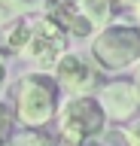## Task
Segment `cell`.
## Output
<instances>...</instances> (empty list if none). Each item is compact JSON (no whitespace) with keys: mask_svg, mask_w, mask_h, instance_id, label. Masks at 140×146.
Wrapping results in <instances>:
<instances>
[{"mask_svg":"<svg viewBox=\"0 0 140 146\" xmlns=\"http://www.w3.org/2000/svg\"><path fill=\"white\" fill-rule=\"evenodd\" d=\"M67 40L70 36L49 21L43 12L19 18L15 25L6 27V52H15L28 64L37 67V73H52L61 55H67Z\"/></svg>","mask_w":140,"mask_h":146,"instance_id":"1","label":"cell"},{"mask_svg":"<svg viewBox=\"0 0 140 146\" xmlns=\"http://www.w3.org/2000/svg\"><path fill=\"white\" fill-rule=\"evenodd\" d=\"M49 76L55 79L58 91H64L67 98H92V94H98V88L104 85L101 70H98L88 58L73 55V52L61 55V61L55 64V70L49 73Z\"/></svg>","mask_w":140,"mask_h":146,"instance_id":"5","label":"cell"},{"mask_svg":"<svg viewBox=\"0 0 140 146\" xmlns=\"http://www.w3.org/2000/svg\"><path fill=\"white\" fill-rule=\"evenodd\" d=\"M131 82H134V88H137V94H140V64L134 67V79H131Z\"/></svg>","mask_w":140,"mask_h":146,"instance_id":"14","label":"cell"},{"mask_svg":"<svg viewBox=\"0 0 140 146\" xmlns=\"http://www.w3.org/2000/svg\"><path fill=\"white\" fill-rule=\"evenodd\" d=\"M43 15L49 18V21H55L61 31H64L67 36H94V27L85 21V18H79L73 12V6L67 3V0H46L43 3V9H40Z\"/></svg>","mask_w":140,"mask_h":146,"instance_id":"7","label":"cell"},{"mask_svg":"<svg viewBox=\"0 0 140 146\" xmlns=\"http://www.w3.org/2000/svg\"><path fill=\"white\" fill-rule=\"evenodd\" d=\"M43 3H46V0H0V27H9V25H15L19 18L40 12Z\"/></svg>","mask_w":140,"mask_h":146,"instance_id":"9","label":"cell"},{"mask_svg":"<svg viewBox=\"0 0 140 146\" xmlns=\"http://www.w3.org/2000/svg\"><path fill=\"white\" fill-rule=\"evenodd\" d=\"M92 64L101 73H122L128 67L140 64V31L128 21H113V25L94 31L92 36Z\"/></svg>","mask_w":140,"mask_h":146,"instance_id":"3","label":"cell"},{"mask_svg":"<svg viewBox=\"0 0 140 146\" xmlns=\"http://www.w3.org/2000/svg\"><path fill=\"white\" fill-rule=\"evenodd\" d=\"M125 146H140V119H134V122H128V128H125Z\"/></svg>","mask_w":140,"mask_h":146,"instance_id":"12","label":"cell"},{"mask_svg":"<svg viewBox=\"0 0 140 146\" xmlns=\"http://www.w3.org/2000/svg\"><path fill=\"white\" fill-rule=\"evenodd\" d=\"M3 146H58V140L46 134L43 128H19V131H12V137Z\"/></svg>","mask_w":140,"mask_h":146,"instance_id":"10","label":"cell"},{"mask_svg":"<svg viewBox=\"0 0 140 146\" xmlns=\"http://www.w3.org/2000/svg\"><path fill=\"white\" fill-rule=\"evenodd\" d=\"M131 9H134V27H137V31H140V0H137V3H134V6H131Z\"/></svg>","mask_w":140,"mask_h":146,"instance_id":"13","label":"cell"},{"mask_svg":"<svg viewBox=\"0 0 140 146\" xmlns=\"http://www.w3.org/2000/svg\"><path fill=\"white\" fill-rule=\"evenodd\" d=\"M116 3H119V6H134L137 0H116Z\"/></svg>","mask_w":140,"mask_h":146,"instance_id":"16","label":"cell"},{"mask_svg":"<svg viewBox=\"0 0 140 146\" xmlns=\"http://www.w3.org/2000/svg\"><path fill=\"white\" fill-rule=\"evenodd\" d=\"M58 143L61 146H85L94 143L107 131V116L92 98H64L58 104Z\"/></svg>","mask_w":140,"mask_h":146,"instance_id":"4","label":"cell"},{"mask_svg":"<svg viewBox=\"0 0 140 146\" xmlns=\"http://www.w3.org/2000/svg\"><path fill=\"white\" fill-rule=\"evenodd\" d=\"M94 100L104 110L107 122H131L140 113V94H137V88H134L131 79L104 82L101 88H98V94H94Z\"/></svg>","mask_w":140,"mask_h":146,"instance_id":"6","label":"cell"},{"mask_svg":"<svg viewBox=\"0 0 140 146\" xmlns=\"http://www.w3.org/2000/svg\"><path fill=\"white\" fill-rule=\"evenodd\" d=\"M12 131H15V116H12L9 104H3V100H0V146L12 137Z\"/></svg>","mask_w":140,"mask_h":146,"instance_id":"11","label":"cell"},{"mask_svg":"<svg viewBox=\"0 0 140 146\" xmlns=\"http://www.w3.org/2000/svg\"><path fill=\"white\" fill-rule=\"evenodd\" d=\"M67 3H70V6H73V12H76L79 18H85L94 31H101V27L113 25L116 9H119V3H116V0H67Z\"/></svg>","mask_w":140,"mask_h":146,"instance_id":"8","label":"cell"},{"mask_svg":"<svg viewBox=\"0 0 140 146\" xmlns=\"http://www.w3.org/2000/svg\"><path fill=\"white\" fill-rule=\"evenodd\" d=\"M3 79H6V64H3V58H0V88H3Z\"/></svg>","mask_w":140,"mask_h":146,"instance_id":"15","label":"cell"},{"mask_svg":"<svg viewBox=\"0 0 140 146\" xmlns=\"http://www.w3.org/2000/svg\"><path fill=\"white\" fill-rule=\"evenodd\" d=\"M61 91L49 73H25L12 85V116L21 128H46L58 113Z\"/></svg>","mask_w":140,"mask_h":146,"instance_id":"2","label":"cell"},{"mask_svg":"<svg viewBox=\"0 0 140 146\" xmlns=\"http://www.w3.org/2000/svg\"><path fill=\"white\" fill-rule=\"evenodd\" d=\"M85 146H98V143H85Z\"/></svg>","mask_w":140,"mask_h":146,"instance_id":"17","label":"cell"}]
</instances>
